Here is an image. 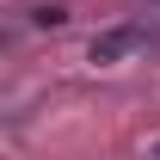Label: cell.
<instances>
[{
    "mask_svg": "<svg viewBox=\"0 0 160 160\" xmlns=\"http://www.w3.org/2000/svg\"><path fill=\"white\" fill-rule=\"evenodd\" d=\"M142 49H160V19H129V25H111L99 37L86 43V56L99 62V68H117V62L142 56Z\"/></svg>",
    "mask_w": 160,
    "mask_h": 160,
    "instance_id": "obj_1",
    "label": "cell"
},
{
    "mask_svg": "<svg viewBox=\"0 0 160 160\" xmlns=\"http://www.w3.org/2000/svg\"><path fill=\"white\" fill-rule=\"evenodd\" d=\"M154 160H160V136H154Z\"/></svg>",
    "mask_w": 160,
    "mask_h": 160,
    "instance_id": "obj_2",
    "label": "cell"
}]
</instances>
